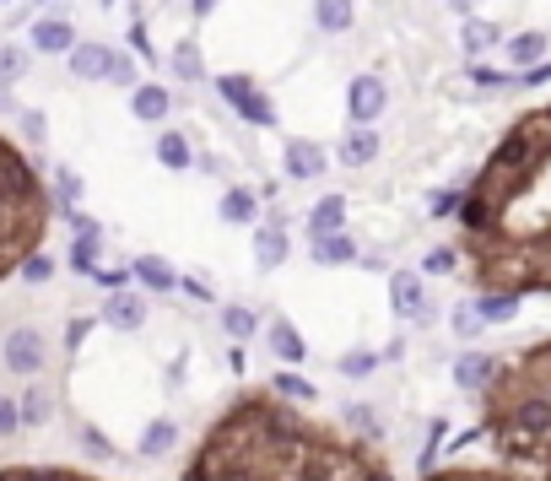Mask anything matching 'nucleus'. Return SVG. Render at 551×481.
<instances>
[{
	"label": "nucleus",
	"instance_id": "obj_42",
	"mask_svg": "<svg viewBox=\"0 0 551 481\" xmlns=\"http://www.w3.org/2000/svg\"><path fill=\"white\" fill-rule=\"evenodd\" d=\"M454 211H460V190H438L427 200V217H454Z\"/></svg>",
	"mask_w": 551,
	"mask_h": 481
},
{
	"label": "nucleus",
	"instance_id": "obj_35",
	"mask_svg": "<svg viewBox=\"0 0 551 481\" xmlns=\"http://www.w3.org/2000/svg\"><path fill=\"white\" fill-rule=\"evenodd\" d=\"M470 87H481V92H503V87H514V76L492 71V65H470Z\"/></svg>",
	"mask_w": 551,
	"mask_h": 481
},
{
	"label": "nucleus",
	"instance_id": "obj_7",
	"mask_svg": "<svg viewBox=\"0 0 551 481\" xmlns=\"http://www.w3.org/2000/svg\"><path fill=\"white\" fill-rule=\"evenodd\" d=\"M281 168H287V179H319V173L330 168V152L308 136H292L281 146Z\"/></svg>",
	"mask_w": 551,
	"mask_h": 481
},
{
	"label": "nucleus",
	"instance_id": "obj_9",
	"mask_svg": "<svg viewBox=\"0 0 551 481\" xmlns=\"http://www.w3.org/2000/svg\"><path fill=\"white\" fill-rule=\"evenodd\" d=\"M130 114H136L141 125H163L173 114V92L163 82H136L130 87Z\"/></svg>",
	"mask_w": 551,
	"mask_h": 481
},
{
	"label": "nucleus",
	"instance_id": "obj_2",
	"mask_svg": "<svg viewBox=\"0 0 551 481\" xmlns=\"http://www.w3.org/2000/svg\"><path fill=\"white\" fill-rule=\"evenodd\" d=\"M49 222H55V195H49L44 168L11 136H0V282L44 249Z\"/></svg>",
	"mask_w": 551,
	"mask_h": 481
},
{
	"label": "nucleus",
	"instance_id": "obj_24",
	"mask_svg": "<svg viewBox=\"0 0 551 481\" xmlns=\"http://www.w3.org/2000/svg\"><path fill=\"white\" fill-rule=\"evenodd\" d=\"M460 44H465V55H487L492 44H503V28H497V22H487V17H465Z\"/></svg>",
	"mask_w": 551,
	"mask_h": 481
},
{
	"label": "nucleus",
	"instance_id": "obj_49",
	"mask_svg": "<svg viewBox=\"0 0 551 481\" xmlns=\"http://www.w3.org/2000/svg\"><path fill=\"white\" fill-rule=\"evenodd\" d=\"M454 11H460V17H470V6H476V0H449Z\"/></svg>",
	"mask_w": 551,
	"mask_h": 481
},
{
	"label": "nucleus",
	"instance_id": "obj_48",
	"mask_svg": "<svg viewBox=\"0 0 551 481\" xmlns=\"http://www.w3.org/2000/svg\"><path fill=\"white\" fill-rule=\"evenodd\" d=\"M217 6H222V0H195V17H211Z\"/></svg>",
	"mask_w": 551,
	"mask_h": 481
},
{
	"label": "nucleus",
	"instance_id": "obj_22",
	"mask_svg": "<svg viewBox=\"0 0 551 481\" xmlns=\"http://www.w3.org/2000/svg\"><path fill=\"white\" fill-rule=\"evenodd\" d=\"M17 417H22V427H44L49 417H55V395H49L44 384H28L22 400H17Z\"/></svg>",
	"mask_w": 551,
	"mask_h": 481
},
{
	"label": "nucleus",
	"instance_id": "obj_3",
	"mask_svg": "<svg viewBox=\"0 0 551 481\" xmlns=\"http://www.w3.org/2000/svg\"><path fill=\"white\" fill-rule=\"evenodd\" d=\"M211 82H217V92L238 109V119H249V125H260V130L276 125V103H271V92H265V87H254V76L222 71V76H211Z\"/></svg>",
	"mask_w": 551,
	"mask_h": 481
},
{
	"label": "nucleus",
	"instance_id": "obj_33",
	"mask_svg": "<svg viewBox=\"0 0 551 481\" xmlns=\"http://www.w3.org/2000/svg\"><path fill=\"white\" fill-rule=\"evenodd\" d=\"M109 82H114V87H136V82H141L136 55H119V49H114V60H109Z\"/></svg>",
	"mask_w": 551,
	"mask_h": 481
},
{
	"label": "nucleus",
	"instance_id": "obj_10",
	"mask_svg": "<svg viewBox=\"0 0 551 481\" xmlns=\"http://www.w3.org/2000/svg\"><path fill=\"white\" fill-rule=\"evenodd\" d=\"M308 260L314 265H357V238L346 233V227H335V233H314V244H308Z\"/></svg>",
	"mask_w": 551,
	"mask_h": 481
},
{
	"label": "nucleus",
	"instance_id": "obj_38",
	"mask_svg": "<svg viewBox=\"0 0 551 481\" xmlns=\"http://www.w3.org/2000/svg\"><path fill=\"white\" fill-rule=\"evenodd\" d=\"M454 265H460V255H454V249H449V244H443V249H427V260H422V271H427V276H449V271H454Z\"/></svg>",
	"mask_w": 551,
	"mask_h": 481
},
{
	"label": "nucleus",
	"instance_id": "obj_8",
	"mask_svg": "<svg viewBox=\"0 0 551 481\" xmlns=\"http://www.w3.org/2000/svg\"><path fill=\"white\" fill-rule=\"evenodd\" d=\"M103 319H109L114 330H125V336H136L146 325V298L141 292H125V287H109V298H103Z\"/></svg>",
	"mask_w": 551,
	"mask_h": 481
},
{
	"label": "nucleus",
	"instance_id": "obj_6",
	"mask_svg": "<svg viewBox=\"0 0 551 481\" xmlns=\"http://www.w3.org/2000/svg\"><path fill=\"white\" fill-rule=\"evenodd\" d=\"M0 357H6V368L22 373V379H38V373H44V341H38L33 325L11 330V336L0 341Z\"/></svg>",
	"mask_w": 551,
	"mask_h": 481
},
{
	"label": "nucleus",
	"instance_id": "obj_47",
	"mask_svg": "<svg viewBox=\"0 0 551 481\" xmlns=\"http://www.w3.org/2000/svg\"><path fill=\"white\" fill-rule=\"evenodd\" d=\"M17 103H11V82H0V114H11Z\"/></svg>",
	"mask_w": 551,
	"mask_h": 481
},
{
	"label": "nucleus",
	"instance_id": "obj_25",
	"mask_svg": "<svg viewBox=\"0 0 551 481\" xmlns=\"http://www.w3.org/2000/svg\"><path fill=\"white\" fill-rule=\"evenodd\" d=\"M335 227H346V195L314 200V211H308V238H314V233H335Z\"/></svg>",
	"mask_w": 551,
	"mask_h": 481
},
{
	"label": "nucleus",
	"instance_id": "obj_31",
	"mask_svg": "<svg viewBox=\"0 0 551 481\" xmlns=\"http://www.w3.org/2000/svg\"><path fill=\"white\" fill-rule=\"evenodd\" d=\"M422 481H519L508 471H476V465H449V471H422Z\"/></svg>",
	"mask_w": 551,
	"mask_h": 481
},
{
	"label": "nucleus",
	"instance_id": "obj_46",
	"mask_svg": "<svg viewBox=\"0 0 551 481\" xmlns=\"http://www.w3.org/2000/svg\"><path fill=\"white\" fill-rule=\"evenodd\" d=\"M130 49H136L141 60H157V49H152V38H146V22L136 17V28H130Z\"/></svg>",
	"mask_w": 551,
	"mask_h": 481
},
{
	"label": "nucleus",
	"instance_id": "obj_4",
	"mask_svg": "<svg viewBox=\"0 0 551 481\" xmlns=\"http://www.w3.org/2000/svg\"><path fill=\"white\" fill-rule=\"evenodd\" d=\"M389 309L406 319V325H427V319H433V298H427L422 271H395L389 276Z\"/></svg>",
	"mask_w": 551,
	"mask_h": 481
},
{
	"label": "nucleus",
	"instance_id": "obj_32",
	"mask_svg": "<svg viewBox=\"0 0 551 481\" xmlns=\"http://www.w3.org/2000/svg\"><path fill=\"white\" fill-rule=\"evenodd\" d=\"M271 390L276 395H287V400H303V406H314V400H319V390H314V384H308V379H298V373H276V379H271Z\"/></svg>",
	"mask_w": 551,
	"mask_h": 481
},
{
	"label": "nucleus",
	"instance_id": "obj_44",
	"mask_svg": "<svg viewBox=\"0 0 551 481\" xmlns=\"http://www.w3.org/2000/svg\"><path fill=\"white\" fill-rule=\"evenodd\" d=\"M179 287H184V292H190V298H195V303H211V298H217V287H211V282H206V276H179Z\"/></svg>",
	"mask_w": 551,
	"mask_h": 481
},
{
	"label": "nucleus",
	"instance_id": "obj_1",
	"mask_svg": "<svg viewBox=\"0 0 551 481\" xmlns=\"http://www.w3.org/2000/svg\"><path fill=\"white\" fill-rule=\"evenodd\" d=\"M184 481H395L368 438L298 411L276 390H244L217 411Z\"/></svg>",
	"mask_w": 551,
	"mask_h": 481
},
{
	"label": "nucleus",
	"instance_id": "obj_11",
	"mask_svg": "<svg viewBox=\"0 0 551 481\" xmlns=\"http://www.w3.org/2000/svg\"><path fill=\"white\" fill-rule=\"evenodd\" d=\"M254 265L260 271H276V265H287V227L281 222H254Z\"/></svg>",
	"mask_w": 551,
	"mask_h": 481
},
{
	"label": "nucleus",
	"instance_id": "obj_30",
	"mask_svg": "<svg viewBox=\"0 0 551 481\" xmlns=\"http://www.w3.org/2000/svg\"><path fill=\"white\" fill-rule=\"evenodd\" d=\"M49 195H55V211L60 206H82V179L71 168H49Z\"/></svg>",
	"mask_w": 551,
	"mask_h": 481
},
{
	"label": "nucleus",
	"instance_id": "obj_12",
	"mask_svg": "<svg viewBox=\"0 0 551 481\" xmlns=\"http://www.w3.org/2000/svg\"><path fill=\"white\" fill-rule=\"evenodd\" d=\"M65 60H71V76H82V82H109L114 49L109 44H71V49H65Z\"/></svg>",
	"mask_w": 551,
	"mask_h": 481
},
{
	"label": "nucleus",
	"instance_id": "obj_29",
	"mask_svg": "<svg viewBox=\"0 0 551 481\" xmlns=\"http://www.w3.org/2000/svg\"><path fill=\"white\" fill-rule=\"evenodd\" d=\"M476 309H481V319H487V325H503V319L519 314V292H481Z\"/></svg>",
	"mask_w": 551,
	"mask_h": 481
},
{
	"label": "nucleus",
	"instance_id": "obj_41",
	"mask_svg": "<svg viewBox=\"0 0 551 481\" xmlns=\"http://www.w3.org/2000/svg\"><path fill=\"white\" fill-rule=\"evenodd\" d=\"M17 276H28V282H49L55 276V260H44V255H28L17 265Z\"/></svg>",
	"mask_w": 551,
	"mask_h": 481
},
{
	"label": "nucleus",
	"instance_id": "obj_39",
	"mask_svg": "<svg viewBox=\"0 0 551 481\" xmlns=\"http://www.w3.org/2000/svg\"><path fill=\"white\" fill-rule=\"evenodd\" d=\"M17 119H22V136H28L33 146L49 141V125H44V114H38V109H17Z\"/></svg>",
	"mask_w": 551,
	"mask_h": 481
},
{
	"label": "nucleus",
	"instance_id": "obj_23",
	"mask_svg": "<svg viewBox=\"0 0 551 481\" xmlns=\"http://www.w3.org/2000/svg\"><path fill=\"white\" fill-rule=\"evenodd\" d=\"M314 22H319V33H352L357 6L352 0H314Z\"/></svg>",
	"mask_w": 551,
	"mask_h": 481
},
{
	"label": "nucleus",
	"instance_id": "obj_15",
	"mask_svg": "<svg viewBox=\"0 0 551 481\" xmlns=\"http://www.w3.org/2000/svg\"><path fill=\"white\" fill-rule=\"evenodd\" d=\"M0 481H109V476L76 471V465H0Z\"/></svg>",
	"mask_w": 551,
	"mask_h": 481
},
{
	"label": "nucleus",
	"instance_id": "obj_28",
	"mask_svg": "<svg viewBox=\"0 0 551 481\" xmlns=\"http://www.w3.org/2000/svg\"><path fill=\"white\" fill-rule=\"evenodd\" d=\"M222 330L233 341H254V336H260V314L244 309V303H227V309H222Z\"/></svg>",
	"mask_w": 551,
	"mask_h": 481
},
{
	"label": "nucleus",
	"instance_id": "obj_27",
	"mask_svg": "<svg viewBox=\"0 0 551 481\" xmlns=\"http://www.w3.org/2000/svg\"><path fill=\"white\" fill-rule=\"evenodd\" d=\"M503 49H508V60L524 71V65L546 60V33H514V38H503Z\"/></svg>",
	"mask_w": 551,
	"mask_h": 481
},
{
	"label": "nucleus",
	"instance_id": "obj_20",
	"mask_svg": "<svg viewBox=\"0 0 551 481\" xmlns=\"http://www.w3.org/2000/svg\"><path fill=\"white\" fill-rule=\"evenodd\" d=\"M157 163H163L168 173H179V168H195V152H190V141H184V130H157Z\"/></svg>",
	"mask_w": 551,
	"mask_h": 481
},
{
	"label": "nucleus",
	"instance_id": "obj_5",
	"mask_svg": "<svg viewBox=\"0 0 551 481\" xmlns=\"http://www.w3.org/2000/svg\"><path fill=\"white\" fill-rule=\"evenodd\" d=\"M389 109V87H384V76H373V71H362L346 82V119L352 125H373V119H384Z\"/></svg>",
	"mask_w": 551,
	"mask_h": 481
},
{
	"label": "nucleus",
	"instance_id": "obj_34",
	"mask_svg": "<svg viewBox=\"0 0 551 481\" xmlns=\"http://www.w3.org/2000/svg\"><path fill=\"white\" fill-rule=\"evenodd\" d=\"M481 330H487V319H481V309L476 303H460V309H454V336H481Z\"/></svg>",
	"mask_w": 551,
	"mask_h": 481
},
{
	"label": "nucleus",
	"instance_id": "obj_26",
	"mask_svg": "<svg viewBox=\"0 0 551 481\" xmlns=\"http://www.w3.org/2000/svg\"><path fill=\"white\" fill-rule=\"evenodd\" d=\"M173 444H179V422H168V417L146 422V433H141V454H146V460H163Z\"/></svg>",
	"mask_w": 551,
	"mask_h": 481
},
{
	"label": "nucleus",
	"instance_id": "obj_40",
	"mask_svg": "<svg viewBox=\"0 0 551 481\" xmlns=\"http://www.w3.org/2000/svg\"><path fill=\"white\" fill-rule=\"evenodd\" d=\"M373 368H379V357H373V352H346V357H341V373H346V379H362V373H373Z\"/></svg>",
	"mask_w": 551,
	"mask_h": 481
},
{
	"label": "nucleus",
	"instance_id": "obj_14",
	"mask_svg": "<svg viewBox=\"0 0 551 481\" xmlns=\"http://www.w3.org/2000/svg\"><path fill=\"white\" fill-rule=\"evenodd\" d=\"M265 346H271V352H276L287 368H292V363H303V357H308V341L298 336V325H292L287 314H276L271 325H265Z\"/></svg>",
	"mask_w": 551,
	"mask_h": 481
},
{
	"label": "nucleus",
	"instance_id": "obj_18",
	"mask_svg": "<svg viewBox=\"0 0 551 481\" xmlns=\"http://www.w3.org/2000/svg\"><path fill=\"white\" fill-rule=\"evenodd\" d=\"M492 373H497V363L487 352H460L454 357V384H460V390H487Z\"/></svg>",
	"mask_w": 551,
	"mask_h": 481
},
{
	"label": "nucleus",
	"instance_id": "obj_50",
	"mask_svg": "<svg viewBox=\"0 0 551 481\" xmlns=\"http://www.w3.org/2000/svg\"><path fill=\"white\" fill-rule=\"evenodd\" d=\"M103 6H114V0H103Z\"/></svg>",
	"mask_w": 551,
	"mask_h": 481
},
{
	"label": "nucleus",
	"instance_id": "obj_37",
	"mask_svg": "<svg viewBox=\"0 0 551 481\" xmlns=\"http://www.w3.org/2000/svg\"><path fill=\"white\" fill-rule=\"evenodd\" d=\"M76 438H82V444H87L92 454H98V460H114V444H109V438H103L92 422H76Z\"/></svg>",
	"mask_w": 551,
	"mask_h": 481
},
{
	"label": "nucleus",
	"instance_id": "obj_17",
	"mask_svg": "<svg viewBox=\"0 0 551 481\" xmlns=\"http://www.w3.org/2000/svg\"><path fill=\"white\" fill-rule=\"evenodd\" d=\"M168 71L179 76V82H206V60H200V44L195 38H179V44L168 49Z\"/></svg>",
	"mask_w": 551,
	"mask_h": 481
},
{
	"label": "nucleus",
	"instance_id": "obj_45",
	"mask_svg": "<svg viewBox=\"0 0 551 481\" xmlns=\"http://www.w3.org/2000/svg\"><path fill=\"white\" fill-rule=\"evenodd\" d=\"M22 427V417H17V400L11 395H0V438H11Z\"/></svg>",
	"mask_w": 551,
	"mask_h": 481
},
{
	"label": "nucleus",
	"instance_id": "obj_21",
	"mask_svg": "<svg viewBox=\"0 0 551 481\" xmlns=\"http://www.w3.org/2000/svg\"><path fill=\"white\" fill-rule=\"evenodd\" d=\"M130 276H136L141 287H152V292H173V287H179V271H173L168 260H157V255H141L136 265H130Z\"/></svg>",
	"mask_w": 551,
	"mask_h": 481
},
{
	"label": "nucleus",
	"instance_id": "obj_43",
	"mask_svg": "<svg viewBox=\"0 0 551 481\" xmlns=\"http://www.w3.org/2000/svg\"><path fill=\"white\" fill-rule=\"evenodd\" d=\"M22 65H28V55H22V49H0V82H17Z\"/></svg>",
	"mask_w": 551,
	"mask_h": 481
},
{
	"label": "nucleus",
	"instance_id": "obj_19",
	"mask_svg": "<svg viewBox=\"0 0 551 481\" xmlns=\"http://www.w3.org/2000/svg\"><path fill=\"white\" fill-rule=\"evenodd\" d=\"M222 222H233V227H254L260 222V200H254V190H244V184H233V190L222 195Z\"/></svg>",
	"mask_w": 551,
	"mask_h": 481
},
{
	"label": "nucleus",
	"instance_id": "obj_16",
	"mask_svg": "<svg viewBox=\"0 0 551 481\" xmlns=\"http://www.w3.org/2000/svg\"><path fill=\"white\" fill-rule=\"evenodd\" d=\"M379 152H384V141H379V130H373V125H352L341 136V163L346 168H368Z\"/></svg>",
	"mask_w": 551,
	"mask_h": 481
},
{
	"label": "nucleus",
	"instance_id": "obj_36",
	"mask_svg": "<svg viewBox=\"0 0 551 481\" xmlns=\"http://www.w3.org/2000/svg\"><path fill=\"white\" fill-rule=\"evenodd\" d=\"M92 325H98L92 314H71V325H65V352H82V341L92 336Z\"/></svg>",
	"mask_w": 551,
	"mask_h": 481
},
{
	"label": "nucleus",
	"instance_id": "obj_13",
	"mask_svg": "<svg viewBox=\"0 0 551 481\" xmlns=\"http://www.w3.org/2000/svg\"><path fill=\"white\" fill-rule=\"evenodd\" d=\"M28 44H33V55H65V49L76 44V28L65 17H38L33 33H28Z\"/></svg>",
	"mask_w": 551,
	"mask_h": 481
}]
</instances>
